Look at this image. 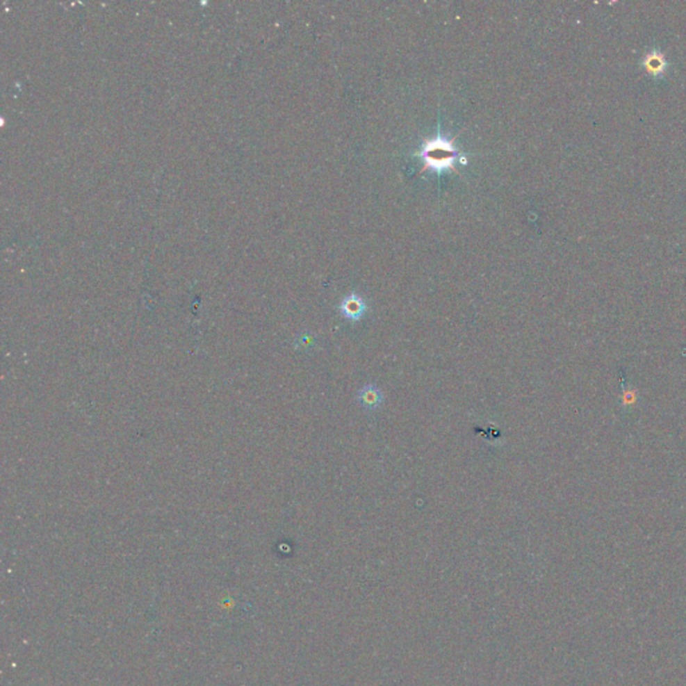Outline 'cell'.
I'll return each mask as SVG.
<instances>
[{
	"label": "cell",
	"instance_id": "6da1fadb",
	"mask_svg": "<svg viewBox=\"0 0 686 686\" xmlns=\"http://www.w3.org/2000/svg\"><path fill=\"white\" fill-rule=\"evenodd\" d=\"M417 154L424 161L423 172L427 169L436 170L437 173L448 169L453 170L457 160V149L455 147V142L452 140H446L443 136H437L427 141Z\"/></svg>",
	"mask_w": 686,
	"mask_h": 686
},
{
	"label": "cell",
	"instance_id": "7a4b0ae2",
	"mask_svg": "<svg viewBox=\"0 0 686 686\" xmlns=\"http://www.w3.org/2000/svg\"><path fill=\"white\" fill-rule=\"evenodd\" d=\"M339 311L348 320L358 322L366 314L368 306H366L365 300L359 295L352 294L342 300V303L339 306Z\"/></svg>",
	"mask_w": 686,
	"mask_h": 686
},
{
	"label": "cell",
	"instance_id": "3957f363",
	"mask_svg": "<svg viewBox=\"0 0 686 686\" xmlns=\"http://www.w3.org/2000/svg\"><path fill=\"white\" fill-rule=\"evenodd\" d=\"M357 398H358L361 408L365 409L368 411H374V410H378L381 408V405L384 402V393L377 385L368 384L358 391Z\"/></svg>",
	"mask_w": 686,
	"mask_h": 686
},
{
	"label": "cell",
	"instance_id": "277c9868",
	"mask_svg": "<svg viewBox=\"0 0 686 686\" xmlns=\"http://www.w3.org/2000/svg\"><path fill=\"white\" fill-rule=\"evenodd\" d=\"M637 401V397H635V391L632 390H623V397H622V404L623 405H634Z\"/></svg>",
	"mask_w": 686,
	"mask_h": 686
}]
</instances>
